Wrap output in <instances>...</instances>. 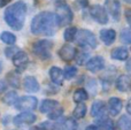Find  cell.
I'll return each mask as SVG.
<instances>
[{"label":"cell","instance_id":"cell-1","mask_svg":"<svg viewBox=\"0 0 131 130\" xmlns=\"http://www.w3.org/2000/svg\"><path fill=\"white\" fill-rule=\"evenodd\" d=\"M57 29V17L51 12H40L31 21V32L36 36H53Z\"/></svg>","mask_w":131,"mask_h":130},{"label":"cell","instance_id":"cell-2","mask_svg":"<svg viewBox=\"0 0 131 130\" xmlns=\"http://www.w3.org/2000/svg\"><path fill=\"white\" fill-rule=\"evenodd\" d=\"M27 5L23 1H16L5 10L4 18L13 30H21L27 17Z\"/></svg>","mask_w":131,"mask_h":130},{"label":"cell","instance_id":"cell-3","mask_svg":"<svg viewBox=\"0 0 131 130\" xmlns=\"http://www.w3.org/2000/svg\"><path fill=\"white\" fill-rule=\"evenodd\" d=\"M55 8H57V13H55V17H57L58 27H67L72 22L74 18V14H72L70 7L67 5L64 0H58L55 4Z\"/></svg>","mask_w":131,"mask_h":130},{"label":"cell","instance_id":"cell-4","mask_svg":"<svg viewBox=\"0 0 131 130\" xmlns=\"http://www.w3.org/2000/svg\"><path fill=\"white\" fill-rule=\"evenodd\" d=\"M76 41L78 43V45L83 48H95L98 46V41L95 36L90 31V30H77L76 37H75Z\"/></svg>","mask_w":131,"mask_h":130},{"label":"cell","instance_id":"cell-5","mask_svg":"<svg viewBox=\"0 0 131 130\" xmlns=\"http://www.w3.org/2000/svg\"><path fill=\"white\" fill-rule=\"evenodd\" d=\"M52 41L47 39H40L32 44V52L35 55L41 60H47L51 58V51H52Z\"/></svg>","mask_w":131,"mask_h":130},{"label":"cell","instance_id":"cell-6","mask_svg":"<svg viewBox=\"0 0 131 130\" xmlns=\"http://www.w3.org/2000/svg\"><path fill=\"white\" fill-rule=\"evenodd\" d=\"M37 105H38V100H37L36 97L24 96V97L18 98L14 106H15L18 111H22V112H31V111L36 110Z\"/></svg>","mask_w":131,"mask_h":130},{"label":"cell","instance_id":"cell-7","mask_svg":"<svg viewBox=\"0 0 131 130\" xmlns=\"http://www.w3.org/2000/svg\"><path fill=\"white\" fill-rule=\"evenodd\" d=\"M36 120L37 116L32 112H22L14 117L13 123L17 128H22V127L31 126L34 122H36Z\"/></svg>","mask_w":131,"mask_h":130},{"label":"cell","instance_id":"cell-8","mask_svg":"<svg viewBox=\"0 0 131 130\" xmlns=\"http://www.w3.org/2000/svg\"><path fill=\"white\" fill-rule=\"evenodd\" d=\"M90 15L99 24H107L108 23L107 12L105 9V7L100 6V5H93V6L90 7Z\"/></svg>","mask_w":131,"mask_h":130},{"label":"cell","instance_id":"cell-9","mask_svg":"<svg viewBox=\"0 0 131 130\" xmlns=\"http://www.w3.org/2000/svg\"><path fill=\"white\" fill-rule=\"evenodd\" d=\"M105 9L112 15L115 21H120L121 17V4L118 0H106L105 1Z\"/></svg>","mask_w":131,"mask_h":130},{"label":"cell","instance_id":"cell-10","mask_svg":"<svg viewBox=\"0 0 131 130\" xmlns=\"http://www.w3.org/2000/svg\"><path fill=\"white\" fill-rule=\"evenodd\" d=\"M12 60H13V63L18 70H23L25 69L28 62H29V58H28V54L24 52V51H20L18 50L15 54L12 57Z\"/></svg>","mask_w":131,"mask_h":130},{"label":"cell","instance_id":"cell-11","mask_svg":"<svg viewBox=\"0 0 131 130\" xmlns=\"http://www.w3.org/2000/svg\"><path fill=\"white\" fill-rule=\"evenodd\" d=\"M76 52H77V50L72 45H70V44H66V45H63L59 50L58 54H59V57L61 58L63 61L69 62V61H71V60L75 59Z\"/></svg>","mask_w":131,"mask_h":130},{"label":"cell","instance_id":"cell-12","mask_svg":"<svg viewBox=\"0 0 131 130\" xmlns=\"http://www.w3.org/2000/svg\"><path fill=\"white\" fill-rule=\"evenodd\" d=\"M85 64H86V69H88V70L92 71V73H98V71H100L101 69H104L105 60L102 57L97 55V57H93L92 59H90L89 61H86Z\"/></svg>","mask_w":131,"mask_h":130},{"label":"cell","instance_id":"cell-13","mask_svg":"<svg viewBox=\"0 0 131 130\" xmlns=\"http://www.w3.org/2000/svg\"><path fill=\"white\" fill-rule=\"evenodd\" d=\"M123 103L120 98L117 97H112L108 101V112L112 116H116L120 114V112L122 111Z\"/></svg>","mask_w":131,"mask_h":130},{"label":"cell","instance_id":"cell-14","mask_svg":"<svg viewBox=\"0 0 131 130\" xmlns=\"http://www.w3.org/2000/svg\"><path fill=\"white\" fill-rule=\"evenodd\" d=\"M23 86H24V90L27 92H38L40 86H39L38 81L36 80V77L34 76H27L23 80Z\"/></svg>","mask_w":131,"mask_h":130},{"label":"cell","instance_id":"cell-15","mask_svg":"<svg viewBox=\"0 0 131 130\" xmlns=\"http://www.w3.org/2000/svg\"><path fill=\"white\" fill-rule=\"evenodd\" d=\"M116 89L121 92H128L131 90V78L128 75H121L116 80Z\"/></svg>","mask_w":131,"mask_h":130},{"label":"cell","instance_id":"cell-16","mask_svg":"<svg viewBox=\"0 0 131 130\" xmlns=\"http://www.w3.org/2000/svg\"><path fill=\"white\" fill-rule=\"evenodd\" d=\"M100 39L105 45H112L116 39V32L113 29H102L100 31Z\"/></svg>","mask_w":131,"mask_h":130},{"label":"cell","instance_id":"cell-17","mask_svg":"<svg viewBox=\"0 0 131 130\" xmlns=\"http://www.w3.org/2000/svg\"><path fill=\"white\" fill-rule=\"evenodd\" d=\"M50 77L54 84H57V85L63 84V80H64L63 71L60 68H58V67H52L50 69Z\"/></svg>","mask_w":131,"mask_h":130},{"label":"cell","instance_id":"cell-18","mask_svg":"<svg viewBox=\"0 0 131 130\" xmlns=\"http://www.w3.org/2000/svg\"><path fill=\"white\" fill-rule=\"evenodd\" d=\"M105 110H106V105L102 100H97L92 104L91 106V115L93 117H101V116H105L104 113H105Z\"/></svg>","mask_w":131,"mask_h":130},{"label":"cell","instance_id":"cell-19","mask_svg":"<svg viewBox=\"0 0 131 130\" xmlns=\"http://www.w3.org/2000/svg\"><path fill=\"white\" fill-rule=\"evenodd\" d=\"M57 107H59V103H58L57 100H53V99H45V100L41 101L39 111H40V113H43V114H46V113H50L51 111H53Z\"/></svg>","mask_w":131,"mask_h":130},{"label":"cell","instance_id":"cell-20","mask_svg":"<svg viewBox=\"0 0 131 130\" xmlns=\"http://www.w3.org/2000/svg\"><path fill=\"white\" fill-rule=\"evenodd\" d=\"M111 55L112 59L118 60V61H124L129 57V52H128V50L125 47H116L114 50H112Z\"/></svg>","mask_w":131,"mask_h":130},{"label":"cell","instance_id":"cell-21","mask_svg":"<svg viewBox=\"0 0 131 130\" xmlns=\"http://www.w3.org/2000/svg\"><path fill=\"white\" fill-rule=\"evenodd\" d=\"M98 119V124L99 126L100 130H115V127H114V123L112 120L107 119L105 116H101V117H97Z\"/></svg>","mask_w":131,"mask_h":130},{"label":"cell","instance_id":"cell-22","mask_svg":"<svg viewBox=\"0 0 131 130\" xmlns=\"http://www.w3.org/2000/svg\"><path fill=\"white\" fill-rule=\"evenodd\" d=\"M88 98H89V94H88V92H86V90L85 89H77L76 91L74 92V94H72V99H74V101L76 104H78V103H83V101H85V100H88Z\"/></svg>","mask_w":131,"mask_h":130},{"label":"cell","instance_id":"cell-23","mask_svg":"<svg viewBox=\"0 0 131 130\" xmlns=\"http://www.w3.org/2000/svg\"><path fill=\"white\" fill-rule=\"evenodd\" d=\"M0 39L7 45H14L16 41V36L9 31H4L0 34Z\"/></svg>","mask_w":131,"mask_h":130},{"label":"cell","instance_id":"cell-24","mask_svg":"<svg viewBox=\"0 0 131 130\" xmlns=\"http://www.w3.org/2000/svg\"><path fill=\"white\" fill-rule=\"evenodd\" d=\"M7 81H8L9 85H12V86L15 88V89H17V88L21 86L20 76H18V74L15 73V71H10V73H8V75H7Z\"/></svg>","mask_w":131,"mask_h":130},{"label":"cell","instance_id":"cell-25","mask_svg":"<svg viewBox=\"0 0 131 130\" xmlns=\"http://www.w3.org/2000/svg\"><path fill=\"white\" fill-rule=\"evenodd\" d=\"M17 99H18V96H17V93H16L15 91H9L4 96L2 101H4L6 105L13 106V105H15V103H16Z\"/></svg>","mask_w":131,"mask_h":130},{"label":"cell","instance_id":"cell-26","mask_svg":"<svg viewBox=\"0 0 131 130\" xmlns=\"http://www.w3.org/2000/svg\"><path fill=\"white\" fill-rule=\"evenodd\" d=\"M85 114H86V106L84 105L83 103H78L77 104V106L75 107L74 113H72L75 119H77V120L83 119V117L85 116Z\"/></svg>","mask_w":131,"mask_h":130},{"label":"cell","instance_id":"cell-27","mask_svg":"<svg viewBox=\"0 0 131 130\" xmlns=\"http://www.w3.org/2000/svg\"><path fill=\"white\" fill-rule=\"evenodd\" d=\"M117 128L120 130H130L131 129V119L127 115H122L117 121Z\"/></svg>","mask_w":131,"mask_h":130},{"label":"cell","instance_id":"cell-28","mask_svg":"<svg viewBox=\"0 0 131 130\" xmlns=\"http://www.w3.org/2000/svg\"><path fill=\"white\" fill-rule=\"evenodd\" d=\"M77 129H78L77 122L72 117H68L61 123V130H77Z\"/></svg>","mask_w":131,"mask_h":130},{"label":"cell","instance_id":"cell-29","mask_svg":"<svg viewBox=\"0 0 131 130\" xmlns=\"http://www.w3.org/2000/svg\"><path fill=\"white\" fill-rule=\"evenodd\" d=\"M63 76L67 80H72L75 76L77 75V68L75 66H66V68L63 69Z\"/></svg>","mask_w":131,"mask_h":130},{"label":"cell","instance_id":"cell-30","mask_svg":"<svg viewBox=\"0 0 131 130\" xmlns=\"http://www.w3.org/2000/svg\"><path fill=\"white\" fill-rule=\"evenodd\" d=\"M62 114H63V108L59 106V107L54 108L53 111H51L50 113H47V116L51 121H57L62 116Z\"/></svg>","mask_w":131,"mask_h":130},{"label":"cell","instance_id":"cell-31","mask_svg":"<svg viewBox=\"0 0 131 130\" xmlns=\"http://www.w3.org/2000/svg\"><path fill=\"white\" fill-rule=\"evenodd\" d=\"M76 34H77V29L75 27H69L64 30V34H63V37H64V40L66 41H72L75 40V37H76Z\"/></svg>","mask_w":131,"mask_h":130},{"label":"cell","instance_id":"cell-32","mask_svg":"<svg viewBox=\"0 0 131 130\" xmlns=\"http://www.w3.org/2000/svg\"><path fill=\"white\" fill-rule=\"evenodd\" d=\"M75 58H76V61L78 64H84L86 61H88V58H89V53L88 52H84V51H82V52H76V55H75Z\"/></svg>","mask_w":131,"mask_h":130},{"label":"cell","instance_id":"cell-33","mask_svg":"<svg viewBox=\"0 0 131 130\" xmlns=\"http://www.w3.org/2000/svg\"><path fill=\"white\" fill-rule=\"evenodd\" d=\"M121 40L125 44H131V28L121 31Z\"/></svg>","mask_w":131,"mask_h":130},{"label":"cell","instance_id":"cell-34","mask_svg":"<svg viewBox=\"0 0 131 130\" xmlns=\"http://www.w3.org/2000/svg\"><path fill=\"white\" fill-rule=\"evenodd\" d=\"M17 51H18V48H16L15 46H9V47H7L6 50H5V53H6L7 58H12Z\"/></svg>","mask_w":131,"mask_h":130},{"label":"cell","instance_id":"cell-35","mask_svg":"<svg viewBox=\"0 0 131 130\" xmlns=\"http://www.w3.org/2000/svg\"><path fill=\"white\" fill-rule=\"evenodd\" d=\"M124 15H125V20H127V23L131 27V8H129V9H127V10H125Z\"/></svg>","mask_w":131,"mask_h":130},{"label":"cell","instance_id":"cell-36","mask_svg":"<svg viewBox=\"0 0 131 130\" xmlns=\"http://www.w3.org/2000/svg\"><path fill=\"white\" fill-rule=\"evenodd\" d=\"M6 89H7V83L5 81H0V94L6 91Z\"/></svg>","mask_w":131,"mask_h":130},{"label":"cell","instance_id":"cell-37","mask_svg":"<svg viewBox=\"0 0 131 130\" xmlns=\"http://www.w3.org/2000/svg\"><path fill=\"white\" fill-rule=\"evenodd\" d=\"M85 130H100V128H99V126H97V124H91V126L86 127Z\"/></svg>","mask_w":131,"mask_h":130},{"label":"cell","instance_id":"cell-38","mask_svg":"<svg viewBox=\"0 0 131 130\" xmlns=\"http://www.w3.org/2000/svg\"><path fill=\"white\" fill-rule=\"evenodd\" d=\"M78 4L81 5V7L85 8V7H88V5H89V0H78Z\"/></svg>","mask_w":131,"mask_h":130},{"label":"cell","instance_id":"cell-39","mask_svg":"<svg viewBox=\"0 0 131 130\" xmlns=\"http://www.w3.org/2000/svg\"><path fill=\"white\" fill-rule=\"evenodd\" d=\"M12 0H0V7H5Z\"/></svg>","mask_w":131,"mask_h":130},{"label":"cell","instance_id":"cell-40","mask_svg":"<svg viewBox=\"0 0 131 130\" xmlns=\"http://www.w3.org/2000/svg\"><path fill=\"white\" fill-rule=\"evenodd\" d=\"M127 111H128V113L131 115V98L129 99V101H128V104H127Z\"/></svg>","mask_w":131,"mask_h":130},{"label":"cell","instance_id":"cell-41","mask_svg":"<svg viewBox=\"0 0 131 130\" xmlns=\"http://www.w3.org/2000/svg\"><path fill=\"white\" fill-rule=\"evenodd\" d=\"M29 130H44L43 127L39 124V126H36V127H32V128H30Z\"/></svg>","mask_w":131,"mask_h":130},{"label":"cell","instance_id":"cell-42","mask_svg":"<svg viewBox=\"0 0 131 130\" xmlns=\"http://www.w3.org/2000/svg\"><path fill=\"white\" fill-rule=\"evenodd\" d=\"M1 70H2V62L0 61V73H1Z\"/></svg>","mask_w":131,"mask_h":130},{"label":"cell","instance_id":"cell-43","mask_svg":"<svg viewBox=\"0 0 131 130\" xmlns=\"http://www.w3.org/2000/svg\"><path fill=\"white\" fill-rule=\"evenodd\" d=\"M125 2H128V4H131V0H124Z\"/></svg>","mask_w":131,"mask_h":130},{"label":"cell","instance_id":"cell-44","mask_svg":"<svg viewBox=\"0 0 131 130\" xmlns=\"http://www.w3.org/2000/svg\"><path fill=\"white\" fill-rule=\"evenodd\" d=\"M130 130H131V129H130Z\"/></svg>","mask_w":131,"mask_h":130}]
</instances>
